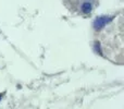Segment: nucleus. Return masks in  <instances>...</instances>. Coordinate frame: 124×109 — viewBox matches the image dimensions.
I'll list each match as a JSON object with an SVG mask.
<instances>
[{
  "label": "nucleus",
  "mask_w": 124,
  "mask_h": 109,
  "mask_svg": "<svg viewBox=\"0 0 124 109\" xmlns=\"http://www.w3.org/2000/svg\"><path fill=\"white\" fill-rule=\"evenodd\" d=\"M95 49H96V51H97V52H99L100 55L102 54V52H101V49H100V44L97 43V42L95 43Z\"/></svg>",
  "instance_id": "3"
},
{
  "label": "nucleus",
  "mask_w": 124,
  "mask_h": 109,
  "mask_svg": "<svg viewBox=\"0 0 124 109\" xmlns=\"http://www.w3.org/2000/svg\"><path fill=\"white\" fill-rule=\"evenodd\" d=\"M2 96H3V94H1V93H0V99L2 98Z\"/></svg>",
  "instance_id": "4"
},
{
  "label": "nucleus",
  "mask_w": 124,
  "mask_h": 109,
  "mask_svg": "<svg viewBox=\"0 0 124 109\" xmlns=\"http://www.w3.org/2000/svg\"><path fill=\"white\" fill-rule=\"evenodd\" d=\"M113 19L112 17H99L94 21V28L95 30H101L107 23H109Z\"/></svg>",
  "instance_id": "1"
},
{
  "label": "nucleus",
  "mask_w": 124,
  "mask_h": 109,
  "mask_svg": "<svg viewBox=\"0 0 124 109\" xmlns=\"http://www.w3.org/2000/svg\"><path fill=\"white\" fill-rule=\"evenodd\" d=\"M92 4L89 3V2H85V3H83V6H82V11H83L84 13H89L90 11H92Z\"/></svg>",
  "instance_id": "2"
}]
</instances>
